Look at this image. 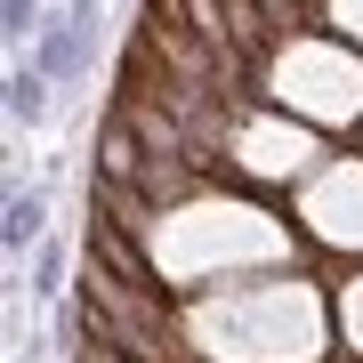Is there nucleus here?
<instances>
[{
  "instance_id": "obj_1",
  "label": "nucleus",
  "mask_w": 363,
  "mask_h": 363,
  "mask_svg": "<svg viewBox=\"0 0 363 363\" xmlns=\"http://www.w3.org/2000/svg\"><path fill=\"white\" fill-rule=\"evenodd\" d=\"M89 40H97V16L49 9V25L33 33V65L49 73V81H81V73H89Z\"/></svg>"
},
{
  "instance_id": "obj_2",
  "label": "nucleus",
  "mask_w": 363,
  "mask_h": 363,
  "mask_svg": "<svg viewBox=\"0 0 363 363\" xmlns=\"http://www.w3.org/2000/svg\"><path fill=\"white\" fill-rule=\"evenodd\" d=\"M40 234H49V194H33V186H9V218H0V242H9V250H33Z\"/></svg>"
},
{
  "instance_id": "obj_3",
  "label": "nucleus",
  "mask_w": 363,
  "mask_h": 363,
  "mask_svg": "<svg viewBox=\"0 0 363 363\" xmlns=\"http://www.w3.org/2000/svg\"><path fill=\"white\" fill-rule=\"evenodd\" d=\"M49 89H57V81L40 73V65H16V73H9V121H16V130L49 113Z\"/></svg>"
},
{
  "instance_id": "obj_4",
  "label": "nucleus",
  "mask_w": 363,
  "mask_h": 363,
  "mask_svg": "<svg viewBox=\"0 0 363 363\" xmlns=\"http://www.w3.org/2000/svg\"><path fill=\"white\" fill-rule=\"evenodd\" d=\"M33 291L40 298L65 291V242H49V234H40V250H33Z\"/></svg>"
},
{
  "instance_id": "obj_5",
  "label": "nucleus",
  "mask_w": 363,
  "mask_h": 363,
  "mask_svg": "<svg viewBox=\"0 0 363 363\" xmlns=\"http://www.w3.org/2000/svg\"><path fill=\"white\" fill-rule=\"evenodd\" d=\"M40 25H49V0H0V33H9V40H25Z\"/></svg>"
},
{
  "instance_id": "obj_6",
  "label": "nucleus",
  "mask_w": 363,
  "mask_h": 363,
  "mask_svg": "<svg viewBox=\"0 0 363 363\" xmlns=\"http://www.w3.org/2000/svg\"><path fill=\"white\" fill-rule=\"evenodd\" d=\"M347 331H355V347H363V283L347 291Z\"/></svg>"
}]
</instances>
